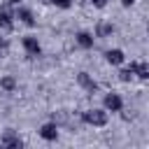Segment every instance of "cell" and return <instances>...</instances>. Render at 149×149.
I'll list each match as a JSON object with an SVG mask.
<instances>
[{
	"instance_id": "obj_1",
	"label": "cell",
	"mask_w": 149,
	"mask_h": 149,
	"mask_svg": "<svg viewBox=\"0 0 149 149\" xmlns=\"http://www.w3.org/2000/svg\"><path fill=\"white\" fill-rule=\"evenodd\" d=\"M81 121L88 123V126H105V123H107V109H95V107H91V109L81 112Z\"/></svg>"
},
{
	"instance_id": "obj_2",
	"label": "cell",
	"mask_w": 149,
	"mask_h": 149,
	"mask_svg": "<svg viewBox=\"0 0 149 149\" xmlns=\"http://www.w3.org/2000/svg\"><path fill=\"white\" fill-rule=\"evenodd\" d=\"M14 28V12H12V5L5 2L0 7V35H9Z\"/></svg>"
},
{
	"instance_id": "obj_3",
	"label": "cell",
	"mask_w": 149,
	"mask_h": 149,
	"mask_svg": "<svg viewBox=\"0 0 149 149\" xmlns=\"http://www.w3.org/2000/svg\"><path fill=\"white\" fill-rule=\"evenodd\" d=\"M77 84H79V86H81L86 93H91V95L98 91V81H95V79H93L88 72H79V74H77Z\"/></svg>"
},
{
	"instance_id": "obj_4",
	"label": "cell",
	"mask_w": 149,
	"mask_h": 149,
	"mask_svg": "<svg viewBox=\"0 0 149 149\" xmlns=\"http://www.w3.org/2000/svg\"><path fill=\"white\" fill-rule=\"evenodd\" d=\"M21 42H23V49H26V54H28V56H33V58H35V56H40V54H42V47H40V42H37V37H35V35H26Z\"/></svg>"
},
{
	"instance_id": "obj_5",
	"label": "cell",
	"mask_w": 149,
	"mask_h": 149,
	"mask_svg": "<svg viewBox=\"0 0 149 149\" xmlns=\"http://www.w3.org/2000/svg\"><path fill=\"white\" fill-rule=\"evenodd\" d=\"M102 105H105L107 112H119V109H123V100H121L119 93H107V95L102 98Z\"/></svg>"
},
{
	"instance_id": "obj_6",
	"label": "cell",
	"mask_w": 149,
	"mask_h": 149,
	"mask_svg": "<svg viewBox=\"0 0 149 149\" xmlns=\"http://www.w3.org/2000/svg\"><path fill=\"white\" fill-rule=\"evenodd\" d=\"M40 135H42V140H47V142H54V140L58 137V123H54V121L44 123V126L40 128Z\"/></svg>"
},
{
	"instance_id": "obj_7",
	"label": "cell",
	"mask_w": 149,
	"mask_h": 149,
	"mask_svg": "<svg viewBox=\"0 0 149 149\" xmlns=\"http://www.w3.org/2000/svg\"><path fill=\"white\" fill-rule=\"evenodd\" d=\"M0 142H2L5 147H12V149H19V147H23V140H21V137H19V135H16L12 128H9V130L2 135V140H0Z\"/></svg>"
},
{
	"instance_id": "obj_8",
	"label": "cell",
	"mask_w": 149,
	"mask_h": 149,
	"mask_svg": "<svg viewBox=\"0 0 149 149\" xmlns=\"http://www.w3.org/2000/svg\"><path fill=\"white\" fill-rule=\"evenodd\" d=\"M14 19H19L21 23H26V26H35V16H33V12L28 9V7H19L16 12H14Z\"/></svg>"
},
{
	"instance_id": "obj_9",
	"label": "cell",
	"mask_w": 149,
	"mask_h": 149,
	"mask_svg": "<svg viewBox=\"0 0 149 149\" xmlns=\"http://www.w3.org/2000/svg\"><path fill=\"white\" fill-rule=\"evenodd\" d=\"M112 33H114V23L112 21H98V26H95V37H112Z\"/></svg>"
},
{
	"instance_id": "obj_10",
	"label": "cell",
	"mask_w": 149,
	"mask_h": 149,
	"mask_svg": "<svg viewBox=\"0 0 149 149\" xmlns=\"http://www.w3.org/2000/svg\"><path fill=\"white\" fill-rule=\"evenodd\" d=\"M105 61H107L109 65H121V63L126 61V56H123L121 49H109V51H105Z\"/></svg>"
},
{
	"instance_id": "obj_11",
	"label": "cell",
	"mask_w": 149,
	"mask_h": 149,
	"mask_svg": "<svg viewBox=\"0 0 149 149\" xmlns=\"http://www.w3.org/2000/svg\"><path fill=\"white\" fill-rule=\"evenodd\" d=\"M74 42H77L81 49H91V47H93V35L86 33V30H79V33L74 35Z\"/></svg>"
},
{
	"instance_id": "obj_12",
	"label": "cell",
	"mask_w": 149,
	"mask_h": 149,
	"mask_svg": "<svg viewBox=\"0 0 149 149\" xmlns=\"http://www.w3.org/2000/svg\"><path fill=\"white\" fill-rule=\"evenodd\" d=\"M130 68H133V74H135V77L149 79V65H147L144 61H135V63H130Z\"/></svg>"
},
{
	"instance_id": "obj_13",
	"label": "cell",
	"mask_w": 149,
	"mask_h": 149,
	"mask_svg": "<svg viewBox=\"0 0 149 149\" xmlns=\"http://www.w3.org/2000/svg\"><path fill=\"white\" fill-rule=\"evenodd\" d=\"M0 88H2V91H7V93H12V91L16 88V79H14V77H9V74H7V77H2V79H0Z\"/></svg>"
},
{
	"instance_id": "obj_14",
	"label": "cell",
	"mask_w": 149,
	"mask_h": 149,
	"mask_svg": "<svg viewBox=\"0 0 149 149\" xmlns=\"http://www.w3.org/2000/svg\"><path fill=\"white\" fill-rule=\"evenodd\" d=\"M133 77H135V74H133V68H130V65L119 72V79H121V81H133Z\"/></svg>"
},
{
	"instance_id": "obj_15",
	"label": "cell",
	"mask_w": 149,
	"mask_h": 149,
	"mask_svg": "<svg viewBox=\"0 0 149 149\" xmlns=\"http://www.w3.org/2000/svg\"><path fill=\"white\" fill-rule=\"evenodd\" d=\"M49 2H54V5L61 7V9H70V7H72V0H49Z\"/></svg>"
},
{
	"instance_id": "obj_16",
	"label": "cell",
	"mask_w": 149,
	"mask_h": 149,
	"mask_svg": "<svg viewBox=\"0 0 149 149\" xmlns=\"http://www.w3.org/2000/svg\"><path fill=\"white\" fill-rule=\"evenodd\" d=\"M7 47H9L7 37H5V35H0V54H5V51H7Z\"/></svg>"
},
{
	"instance_id": "obj_17",
	"label": "cell",
	"mask_w": 149,
	"mask_h": 149,
	"mask_svg": "<svg viewBox=\"0 0 149 149\" xmlns=\"http://www.w3.org/2000/svg\"><path fill=\"white\" fill-rule=\"evenodd\" d=\"M91 2H93V7H100V9H102V7H105L109 0H91Z\"/></svg>"
},
{
	"instance_id": "obj_18",
	"label": "cell",
	"mask_w": 149,
	"mask_h": 149,
	"mask_svg": "<svg viewBox=\"0 0 149 149\" xmlns=\"http://www.w3.org/2000/svg\"><path fill=\"white\" fill-rule=\"evenodd\" d=\"M121 5H123V7H133V5H135V0H121Z\"/></svg>"
},
{
	"instance_id": "obj_19",
	"label": "cell",
	"mask_w": 149,
	"mask_h": 149,
	"mask_svg": "<svg viewBox=\"0 0 149 149\" xmlns=\"http://www.w3.org/2000/svg\"><path fill=\"white\" fill-rule=\"evenodd\" d=\"M7 2H9V5H19L21 0H7Z\"/></svg>"
},
{
	"instance_id": "obj_20",
	"label": "cell",
	"mask_w": 149,
	"mask_h": 149,
	"mask_svg": "<svg viewBox=\"0 0 149 149\" xmlns=\"http://www.w3.org/2000/svg\"><path fill=\"white\" fill-rule=\"evenodd\" d=\"M0 56H2V54H0Z\"/></svg>"
}]
</instances>
